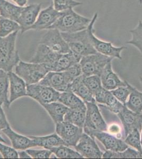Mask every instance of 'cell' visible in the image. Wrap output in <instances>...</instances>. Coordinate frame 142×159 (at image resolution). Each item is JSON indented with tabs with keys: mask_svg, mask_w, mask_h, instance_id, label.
<instances>
[{
	"mask_svg": "<svg viewBox=\"0 0 142 159\" xmlns=\"http://www.w3.org/2000/svg\"><path fill=\"white\" fill-rule=\"evenodd\" d=\"M139 3L140 4L142 3V0H139Z\"/></svg>",
	"mask_w": 142,
	"mask_h": 159,
	"instance_id": "cell-50",
	"label": "cell"
},
{
	"mask_svg": "<svg viewBox=\"0 0 142 159\" xmlns=\"http://www.w3.org/2000/svg\"><path fill=\"white\" fill-rule=\"evenodd\" d=\"M83 82L94 96L98 91L103 88L100 77L97 75L88 76L83 75Z\"/></svg>",
	"mask_w": 142,
	"mask_h": 159,
	"instance_id": "cell-35",
	"label": "cell"
},
{
	"mask_svg": "<svg viewBox=\"0 0 142 159\" xmlns=\"http://www.w3.org/2000/svg\"><path fill=\"white\" fill-rule=\"evenodd\" d=\"M1 18H2V17H1V16H0V19H1Z\"/></svg>",
	"mask_w": 142,
	"mask_h": 159,
	"instance_id": "cell-51",
	"label": "cell"
},
{
	"mask_svg": "<svg viewBox=\"0 0 142 159\" xmlns=\"http://www.w3.org/2000/svg\"><path fill=\"white\" fill-rule=\"evenodd\" d=\"M7 74L10 89L9 102L11 104L15 100L27 96V84L16 73L10 71Z\"/></svg>",
	"mask_w": 142,
	"mask_h": 159,
	"instance_id": "cell-18",
	"label": "cell"
},
{
	"mask_svg": "<svg viewBox=\"0 0 142 159\" xmlns=\"http://www.w3.org/2000/svg\"><path fill=\"white\" fill-rule=\"evenodd\" d=\"M132 38L130 41L127 42L136 47L142 55V21L140 20L136 27L134 29L130 30Z\"/></svg>",
	"mask_w": 142,
	"mask_h": 159,
	"instance_id": "cell-34",
	"label": "cell"
},
{
	"mask_svg": "<svg viewBox=\"0 0 142 159\" xmlns=\"http://www.w3.org/2000/svg\"><path fill=\"white\" fill-rule=\"evenodd\" d=\"M39 43L45 45L51 51L58 54H63L71 52L61 33L57 29H48L41 38Z\"/></svg>",
	"mask_w": 142,
	"mask_h": 159,
	"instance_id": "cell-10",
	"label": "cell"
},
{
	"mask_svg": "<svg viewBox=\"0 0 142 159\" xmlns=\"http://www.w3.org/2000/svg\"><path fill=\"white\" fill-rule=\"evenodd\" d=\"M15 71L18 76L24 80L27 85L39 82L49 70L42 64L25 62L20 61L15 66Z\"/></svg>",
	"mask_w": 142,
	"mask_h": 159,
	"instance_id": "cell-4",
	"label": "cell"
},
{
	"mask_svg": "<svg viewBox=\"0 0 142 159\" xmlns=\"http://www.w3.org/2000/svg\"><path fill=\"white\" fill-rule=\"evenodd\" d=\"M3 103L0 102V132L10 126L9 122L7 121V118L6 117L5 112L2 108Z\"/></svg>",
	"mask_w": 142,
	"mask_h": 159,
	"instance_id": "cell-42",
	"label": "cell"
},
{
	"mask_svg": "<svg viewBox=\"0 0 142 159\" xmlns=\"http://www.w3.org/2000/svg\"><path fill=\"white\" fill-rule=\"evenodd\" d=\"M71 52L80 57L97 53L90 39L87 28L76 33H61Z\"/></svg>",
	"mask_w": 142,
	"mask_h": 159,
	"instance_id": "cell-3",
	"label": "cell"
},
{
	"mask_svg": "<svg viewBox=\"0 0 142 159\" xmlns=\"http://www.w3.org/2000/svg\"><path fill=\"white\" fill-rule=\"evenodd\" d=\"M26 151L33 159H49L52 154V152L50 150H36V149H27Z\"/></svg>",
	"mask_w": 142,
	"mask_h": 159,
	"instance_id": "cell-41",
	"label": "cell"
},
{
	"mask_svg": "<svg viewBox=\"0 0 142 159\" xmlns=\"http://www.w3.org/2000/svg\"><path fill=\"white\" fill-rule=\"evenodd\" d=\"M50 151L59 159H83L84 157L76 151L66 145H60L50 148Z\"/></svg>",
	"mask_w": 142,
	"mask_h": 159,
	"instance_id": "cell-31",
	"label": "cell"
},
{
	"mask_svg": "<svg viewBox=\"0 0 142 159\" xmlns=\"http://www.w3.org/2000/svg\"><path fill=\"white\" fill-rule=\"evenodd\" d=\"M87 134L94 139L97 138L103 143L107 150L121 152L128 148L125 141L104 131H91Z\"/></svg>",
	"mask_w": 142,
	"mask_h": 159,
	"instance_id": "cell-13",
	"label": "cell"
},
{
	"mask_svg": "<svg viewBox=\"0 0 142 159\" xmlns=\"http://www.w3.org/2000/svg\"><path fill=\"white\" fill-rule=\"evenodd\" d=\"M124 126L125 135L128 134L135 129L140 132L142 129V113L138 114L132 111L127 108L125 105L121 111L117 114Z\"/></svg>",
	"mask_w": 142,
	"mask_h": 159,
	"instance_id": "cell-12",
	"label": "cell"
},
{
	"mask_svg": "<svg viewBox=\"0 0 142 159\" xmlns=\"http://www.w3.org/2000/svg\"><path fill=\"white\" fill-rule=\"evenodd\" d=\"M138 151L128 148L125 151L121 152L107 150L103 153L102 157L104 159H135L138 158Z\"/></svg>",
	"mask_w": 142,
	"mask_h": 159,
	"instance_id": "cell-33",
	"label": "cell"
},
{
	"mask_svg": "<svg viewBox=\"0 0 142 159\" xmlns=\"http://www.w3.org/2000/svg\"><path fill=\"white\" fill-rule=\"evenodd\" d=\"M94 97L95 101L104 104L110 111L115 114L120 112L124 106V105L115 97L112 92L103 87L95 93Z\"/></svg>",
	"mask_w": 142,
	"mask_h": 159,
	"instance_id": "cell-19",
	"label": "cell"
},
{
	"mask_svg": "<svg viewBox=\"0 0 142 159\" xmlns=\"http://www.w3.org/2000/svg\"><path fill=\"white\" fill-rule=\"evenodd\" d=\"M76 151L81 156L88 159H101L103 152L95 143L94 139L86 133H83L79 141L74 147Z\"/></svg>",
	"mask_w": 142,
	"mask_h": 159,
	"instance_id": "cell-11",
	"label": "cell"
},
{
	"mask_svg": "<svg viewBox=\"0 0 142 159\" xmlns=\"http://www.w3.org/2000/svg\"><path fill=\"white\" fill-rule=\"evenodd\" d=\"M140 83H141V84H142V76H140Z\"/></svg>",
	"mask_w": 142,
	"mask_h": 159,
	"instance_id": "cell-48",
	"label": "cell"
},
{
	"mask_svg": "<svg viewBox=\"0 0 142 159\" xmlns=\"http://www.w3.org/2000/svg\"><path fill=\"white\" fill-rule=\"evenodd\" d=\"M41 7V4H31L24 7L16 21L20 25L22 34L30 30L38 18Z\"/></svg>",
	"mask_w": 142,
	"mask_h": 159,
	"instance_id": "cell-14",
	"label": "cell"
},
{
	"mask_svg": "<svg viewBox=\"0 0 142 159\" xmlns=\"http://www.w3.org/2000/svg\"><path fill=\"white\" fill-rule=\"evenodd\" d=\"M61 11H58L52 3L48 7L40 11L34 25L31 29L39 31L49 29L59 17Z\"/></svg>",
	"mask_w": 142,
	"mask_h": 159,
	"instance_id": "cell-17",
	"label": "cell"
},
{
	"mask_svg": "<svg viewBox=\"0 0 142 159\" xmlns=\"http://www.w3.org/2000/svg\"><path fill=\"white\" fill-rule=\"evenodd\" d=\"M33 139L35 147H42L43 148L50 150L54 147H58L60 145H66L63 139L58 135L57 133L48 135L43 136H29Z\"/></svg>",
	"mask_w": 142,
	"mask_h": 159,
	"instance_id": "cell-22",
	"label": "cell"
},
{
	"mask_svg": "<svg viewBox=\"0 0 142 159\" xmlns=\"http://www.w3.org/2000/svg\"><path fill=\"white\" fill-rule=\"evenodd\" d=\"M53 3L54 8L58 11H62L71 8H74L82 4V3L77 2L75 0H54Z\"/></svg>",
	"mask_w": 142,
	"mask_h": 159,
	"instance_id": "cell-38",
	"label": "cell"
},
{
	"mask_svg": "<svg viewBox=\"0 0 142 159\" xmlns=\"http://www.w3.org/2000/svg\"><path fill=\"white\" fill-rule=\"evenodd\" d=\"M85 103L86 107V118L83 127L85 133L88 134L91 131H107V125L95 102H85Z\"/></svg>",
	"mask_w": 142,
	"mask_h": 159,
	"instance_id": "cell-8",
	"label": "cell"
},
{
	"mask_svg": "<svg viewBox=\"0 0 142 159\" xmlns=\"http://www.w3.org/2000/svg\"><path fill=\"white\" fill-rule=\"evenodd\" d=\"M70 90L82 98L83 101L95 102V100L88 88L83 82V74L76 78L70 85Z\"/></svg>",
	"mask_w": 142,
	"mask_h": 159,
	"instance_id": "cell-23",
	"label": "cell"
},
{
	"mask_svg": "<svg viewBox=\"0 0 142 159\" xmlns=\"http://www.w3.org/2000/svg\"><path fill=\"white\" fill-rule=\"evenodd\" d=\"M98 16V13H95L87 28L92 45L95 51L101 54L112 58H117L121 60L122 57L121 56V52L124 49H127V47L125 46L115 47L111 42H104L102 40L99 39L94 34V25L97 19Z\"/></svg>",
	"mask_w": 142,
	"mask_h": 159,
	"instance_id": "cell-5",
	"label": "cell"
},
{
	"mask_svg": "<svg viewBox=\"0 0 142 159\" xmlns=\"http://www.w3.org/2000/svg\"><path fill=\"white\" fill-rule=\"evenodd\" d=\"M58 101L69 109L76 108L85 105L84 101L71 90L60 93Z\"/></svg>",
	"mask_w": 142,
	"mask_h": 159,
	"instance_id": "cell-28",
	"label": "cell"
},
{
	"mask_svg": "<svg viewBox=\"0 0 142 159\" xmlns=\"http://www.w3.org/2000/svg\"><path fill=\"white\" fill-rule=\"evenodd\" d=\"M1 132L11 141L12 146L16 150H26L35 147L33 139L29 136L18 134L9 126Z\"/></svg>",
	"mask_w": 142,
	"mask_h": 159,
	"instance_id": "cell-21",
	"label": "cell"
},
{
	"mask_svg": "<svg viewBox=\"0 0 142 159\" xmlns=\"http://www.w3.org/2000/svg\"><path fill=\"white\" fill-rule=\"evenodd\" d=\"M42 106L48 112L55 124L64 121L65 114L69 110L68 107L58 101L43 104Z\"/></svg>",
	"mask_w": 142,
	"mask_h": 159,
	"instance_id": "cell-24",
	"label": "cell"
},
{
	"mask_svg": "<svg viewBox=\"0 0 142 159\" xmlns=\"http://www.w3.org/2000/svg\"><path fill=\"white\" fill-rule=\"evenodd\" d=\"M59 95L60 92L55 89L39 83L27 85V96L41 105L58 101Z\"/></svg>",
	"mask_w": 142,
	"mask_h": 159,
	"instance_id": "cell-7",
	"label": "cell"
},
{
	"mask_svg": "<svg viewBox=\"0 0 142 159\" xmlns=\"http://www.w3.org/2000/svg\"><path fill=\"white\" fill-rule=\"evenodd\" d=\"M39 83L51 87L59 92L70 90L71 84L67 79L64 72L53 71H49L47 73Z\"/></svg>",
	"mask_w": 142,
	"mask_h": 159,
	"instance_id": "cell-15",
	"label": "cell"
},
{
	"mask_svg": "<svg viewBox=\"0 0 142 159\" xmlns=\"http://www.w3.org/2000/svg\"><path fill=\"white\" fill-rule=\"evenodd\" d=\"M131 88L132 86L127 82V85L125 87H118L116 89L110 91V92L118 101L125 105L128 97L131 92Z\"/></svg>",
	"mask_w": 142,
	"mask_h": 159,
	"instance_id": "cell-36",
	"label": "cell"
},
{
	"mask_svg": "<svg viewBox=\"0 0 142 159\" xmlns=\"http://www.w3.org/2000/svg\"><path fill=\"white\" fill-rule=\"evenodd\" d=\"M64 72L67 79L71 83L76 79V78L81 75L82 73V70L80 63H76L72 65L67 70L63 71Z\"/></svg>",
	"mask_w": 142,
	"mask_h": 159,
	"instance_id": "cell-39",
	"label": "cell"
},
{
	"mask_svg": "<svg viewBox=\"0 0 142 159\" xmlns=\"http://www.w3.org/2000/svg\"><path fill=\"white\" fill-rule=\"evenodd\" d=\"M102 86L109 91L112 90L119 87H125L127 81L121 80L112 69V62H110L104 67L101 74Z\"/></svg>",
	"mask_w": 142,
	"mask_h": 159,
	"instance_id": "cell-20",
	"label": "cell"
},
{
	"mask_svg": "<svg viewBox=\"0 0 142 159\" xmlns=\"http://www.w3.org/2000/svg\"><path fill=\"white\" fill-rule=\"evenodd\" d=\"M9 86V80L7 72L0 70V102L7 108H9L10 105L7 96Z\"/></svg>",
	"mask_w": 142,
	"mask_h": 159,
	"instance_id": "cell-30",
	"label": "cell"
},
{
	"mask_svg": "<svg viewBox=\"0 0 142 159\" xmlns=\"http://www.w3.org/2000/svg\"><path fill=\"white\" fill-rule=\"evenodd\" d=\"M60 54H62L54 52L45 45L39 43L36 52L30 60V62L42 64L47 67L49 72L52 71L53 67Z\"/></svg>",
	"mask_w": 142,
	"mask_h": 159,
	"instance_id": "cell-16",
	"label": "cell"
},
{
	"mask_svg": "<svg viewBox=\"0 0 142 159\" xmlns=\"http://www.w3.org/2000/svg\"><path fill=\"white\" fill-rule=\"evenodd\" d=\"M108 130L109 132V133L112 134V135H118L121 132V127L117 124H113L110 125V126L109 127V128L107 129V131Z\"/></svg>",
	"mask_w": 142,
	"mask_h": 159,
	"instance_id": "cell-43",
	"label": "cell"
},
{
	"mask_svg": "<svg viewBox=\"0 0 142 159\" xmlns=\"http://www.w3.org/2000/svg\"><path fill=\"white\" fill-rule=\"evenodd\" d=\"M86 112L85 105L76 108L69 109L64 116V121H67L77 126L83 128L86 118Z\"/></svg>",
	"mask_w": 142,
	"mask_h": 159,
	"instance_id": "cell-27",
	"label": "cell"
},
{
	"mask_svg": "<svg viewBox=\"0 0 142 159\" xmlns=\"http://www.w3.org/2000/svg\"><path fill=\"white\" fill-rule=\"evenodd\" d=\"M138 158H142V150L140 152L139 151V154H138Z\"/></svg>",
	"mask_w": 142,
	"mask_h": 159,
	"instance_id": "cell-47",
	"label": "cell"
},
{
	"mask_svg": "<svg viewBox=\"0 0 142 159\" xmlns=\"http://www.w3.org/2000/svg\"><path fill=\"white\" fill-rule=\"evenodd\" d=\"M55 131L67 147L76 146L83 134L81 128L67 121H63L55 124Z\"/></svg>",
	"mask_w": 142,
	"mask_h": 159,
	"instance_id": "cell-9",
	"label": "cell"
},
{
	"mask_svg": "<svg viewBox=\"0 0 142 159\" xmlns=\"http://www.w3.org/2000/svg\"><path fill=\"white\" fill-rule=\"evenodd\" d=\"M127 108L133 112L141 114L142 112V92L132 87L128 101L125 103Z\"/></svg>",
	"mask_w": 142,
	"mask_h": 159,
	"instance_id": "cell-29",
	"label": "cell"
},
{
	"mask_svg": "<svg viewBox=\"0 0 142 159\" xmlns=\"http://www.w3.org/2000/svg\"><path fill=\"white\" fill-rule=\"evenodd\" d=\"M0 142H1V143H6V144H7V142H6L5 139H4L3 138H2L1 133H0Z\"/></svg>",
	"mask_w": 142,
	"mask_h": 159,
	"instance_id": "cell-46",
	"label": "cell"
},
{
	"mask_svg": "<svg viewBox=\"0 0 142 159\" xmlns=\"http://www.w3.org/2000/svg\"><path fill=\"white\" fill-rule=\"evenodd\" d=\"M0 154L4 159H18V153L13 148L7 146L0 142Z\"/></svg>",
	"mask_w": 142,
	"mask_h": 159,
	"instance_id": "cell-40",
	"label": "cell"
},
{
	"mask_svg": "<svg viewBox=\"0 0 142 159\" xmlns=\"http://www.w3.org/2000/svg\"><path fill=\"white\" fill-rule=\"evenodd\" d=\"M18 156L19 158L20 159H31L30 156L29 154L28 153V152L26 151V150H21L20 151L18 152Z\"/></svg>",
	"mask_w": 142,
	"mask_h": 159,
	"instance_id": "cell-44",
	"label": "cell"
},
{
	"mask_svg": "<svg viewBox=\"0 0 142 159\" xmlns=\"http://www.w3.org/2000/svg\"><path fill=\"white\" fill-rule=\"evenodd\" d=\"M91 21L71 8L61 11L59 17L49 29H57L61 33H76L86 29Z\"/></svg>",
	"mask_w": 142,
	"mask_h": 159,
	"instance_id": "cell-1",
	"label": "cell"
},
{
	"mask_svg": "<svg viewBox=\"0 0 142 159\" xmlns=\"http://www.w3.org/2000/svg\"><path fill=\"white\" fill-rule=\"evenodd\" d=\"M15 3L17 4V6L24 7L27 4L28 0H12Z\"/></svg>",
	"mask_w": 142,
	"mask_h": 159,
	"instance_id": "cell-45",
	"label": "cell"
},
{
	"mask_svg": "<svg viewBox=\"0 0 142 159\" xmlns=\"http://www.w3.org/2000/svg\"></svg>",
	"mask_w": 142,
	"mask_h": 159,
	"instance_id": "cell-52",
	"label": "cell"
},
{
	"mask_svg": "<svg viewBox=\"0 0 142 159\" xmlns=\"http://www.w3.org/2000/svg\"><path fill=\"white\" fill-rule=\"evenodd\" d=\"M81 57L70 52L60 54L57 61L53 67L52 71L63 72L66 70L72 65L79 63Z\"/></svg>",
	"mask_w": 142,
	"mask_h": 159,
	"instance_id": "cell-25",
	"label": "cell"
},
{
	"mask_svg": "<svg viewBox=\"0 0 142 159\" xmlns=\"http://www.w3.org/2000/svg\"><path fill=\"white\" fill-rule=\"evenodd\" d=\"M24 7L16 6L7 1L0 0V16L17 21Z\"/></svg>",
	"mask_w": 142,
	"mask_h": 159,
	"instance_id": "cell-26",
	"label": "cell"
},
{
	"mask_svg": "<svg viewBox=\"0 0 142 159\" xmlns=\"http://www.w3.org/2000/svg\"><path fill=\"white\" fill-rule=\"evenodd\" d=\"M113 58L97 52L94 54L83 56L81 58V65L82 73L85 76L101 74L107 64L112 62Z\"/></svg>",
	"mask_w": 142,
	"mask_h": 159,
	"instance_id": "cell-6",
	"label": "cell"
},
{
	"mask_svg": "<svg viewBox=\"0 0 142 159\" xmlns=\"http://www.w3.org/2000/svg\"><path fill=\"white\" fill-rule=\"evenodd\" d=\"M124 141L127 144L136 148L139 152H140L142 150L140 134V131L138 129H135L131 132L130 134H128Z\"/></svg>",
	"mask_w": 142,
	"mask_h": 159,
	"instance_id": "cell-37",
	"label": "cell"
},
{
	"mask_svg": "<svg viewBox=\"0 0 142 159\" xmlns=\"http://www.w3.org/2000/svg\"><path fill=\"white\" fill-rule=\"evenodd\" d=\"M18 31L6 37H0V70L7 72L12 71L20 61L16 49V39Z\"/></svg>",
	"mask_w": 142,
	"mask_h": 159,
	"instance_id": "cell-2",
	"label": "cell"
},
{
	"mask_svg": "<svg viewBox=\"0 0 142 159\" xmlns=\"http://www.w3.org/2000/svg\"><path fill=\"white\" fill-rule=\"evenodd\" d=\"M20 30V25L17 22L4 18H1L0 19L1 37H6L16 31H19Z\"/></svg>",
	"mask_w": 142,
	"mask_h": 159,
	"instance_id": "cell-32",
	"label": "cell"
},
{
	"mask_svg": "<svg viewBox=\"0 0 142 159\" xmlns=\"http://www.w3.org/2000/svg\"><path fill=\"white\" fill-rule=\"evenodd\" d=\"M140 142H141V145H142V135H141V139H140Z\"/></svg>",
	"mask_w": 142,
	"mask_h": 159,
	"instance_id": "cell-49",
	"label": "cell"
}]
</instances>
